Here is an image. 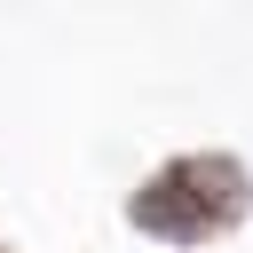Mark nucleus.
<instances>
[{"instance_id": "nucleus-1", "label": "nucleus", "mask_w": 253, "mask_h": 253, "mask_svg": "<svg viewBox=\"0 0 253 253\" xmlns=\"http://www.w3.org/2000/svg\"><path fill=\"white\" fill-rule=\"evenodd\" d=\"M134 221L158 229V237H198V229H213L221 213L190 190V174H166V182H150V190L134 198Z\"/></svg>"}]
</instances>
